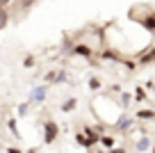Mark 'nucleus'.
Listing matches in <instances>:
<instances>
[{
    "label": "nucleus",
    "instance_id": "1",
    "mask_svg": "<svg viewBox=\"0 0 155 153\" xmlns=\"http://www.w3.org/2000/svg\"><path fill=\"white\" fill-rule=\"evenodd\" d=\"M57 133H59V128H57V124H55V121L44 124V142H46V144H53L55 139H57Z\"/></svg>",
    "mask_w": 155,
    "mask_h": 153
},
{
    "label": "nucleus",
    "instance_id": "2",
    "mask_svg": "<svg viewBox=\"0 0 155 153\" xmlns=\"http://www.w3.org/2000/svg\"><path fill=\"white\" fill-rule=\"evenodd\" d=\"M46 94H48V87L46 85L34 87V89L30 91V96H28V103H41V100L46 98Z\"/></svg>",
    "mask_w": 155,
    "mask_h": 153
},
{
    "label": "nucleus",
    "instance_id": "3",
    "mask_svg": "<svg viewBox=\"0 0 155 153\" xmlns=\"http://www.w3.org/2000/svg\"><path fill=\"white\" fill-rule=\"evenodd\" d=\"M75 105H78V98L64 100V103H62V112H73V110H75Z\"/></svg>",
    "mask_w": 155,
    "mask_h": 153
},
{
    "label": "nucleus",
    "instance_id": "4",
    "mask_svg": "<svg viewBox=\"0 0 155 153\" xmlns=\"http://www.w3.org/2000/svg\"><path fill=\"white\" fill-rule=\"evenodd\" d=\"M7 128H9V133L14 135V137H21V133H18V126H16V119H9V121H7Z\"/></svg>",
    "mask_w": 155,
    "mask_h": 153
},
{
    "label": "nucleus",
    "instance_id": "5",
    "mask_svg": "<svg viewBox=\"0 0 155 153\" xmlns=\"http://www.w3.org/2000/svg\"><path fill=\"white\" fill-rule=\"evenodd\" d=\"M73 53H75V55H82V57H89L91 50H89L87 46H75V48H73Z\"/></svg>",
    "mask_w": 155,
    "mask_h": 153
},
{
    "label": "nucleus",
    "instance_id": "6",
    "mask_svg": "<svg viewBox=\"0 0 155 153\" xmlns=\"http://www.w3.org/2000/svg\"><path fill=\"white\" fill-rule=\"evenodd\" d=\"M101 144L105 148H112V146H114V139H112V137H101Z\"/></svg>",
    "mask_w": 155,
    "mask_h": 153
},
{
    "label": "nucleus",
    "instance_id": "7",
    "mask_svg": "<svg viewBox=\"0 0 155 153\" xmlns=\"http://www.w3.org/2000/svg\"><path fill=\"white\" fill-rule=\"evenodd\" d=\"M28 107H30V103H21V105H18V117L28 114Z\"/></svg>",
    "mask_w": 155,
    "mask_h": 153
},
{
    "label": "nucleus",
    "instance_id": "8",
    "mask_svg": "<svg viewBox=\"0 0 155 153\" xmlns=\"http://www.w3.org/2000/svg\"><path fill=\"white\" fill-rule=\"evenodd\" d=\"M89 87H91L94 91H96V89H101V80H98V78H91V80H89Z\"/></svg>",
    "mask_w": 155,
    "mask_h": 153
},
{
    "label": "nucleus",
    "instance_id": "9",
    "mask_svg": "<svg viewBox=\"0 0 155 153\" xmlns=\"http://www.w3.org/2000/svg\"><path fill=\"white\" fill-rule=\"evenodd\" d=\"M32 64H34V57H32V55H28V57L23 59V66H25V69H30Z\"/></svg>",
    "mask_w": 155,
    "mask_h": 153
},
{
    "label": "nucleus",
    "instance_id": "10",
    "mask_svg": "<svg viewBox=\"0 0 155 153\" xmlns=\"http://www.w3.org/2000/svg\"><path fill=\"white\" fill-rule=\"evenodd\" d=\"M7 25V12H0V30Z\"/></svg>",
    "mask_w": 155,
    "mask_h": 153
},
{
    "label": "nucleus",
    "instance_id": "11",
    "mask_svg": "<svg viewBox=\"0 0 155 153\" xmlns=\"http://www.w3.org/2000/svg\"><path fill=\"white\" fill-rule=\"evenodd\" d=\"M146 146H148V142H146V139H141V142L137 144V148H146Z\"/></svg>",
    "mask_w": 155,
    "mask_h": 153
},
{
    "label": "nucleus",
    "instance_id": "12",
    "mask_svg": "<svg viewBox=\"0 0 155 153\" xmlns=\"http://www.w3.org/2000/svg\"><path fill=\"white\" fill-rule=\"evenodd\" d=\"M7 153H21V148H16V146L12 148V146H9V148H7Z\"/></svg>",
    "mask_w": 155,
    "mask_h": 153
},
{
    "label": "nucleus",
    "instance_id": "13",
    "mask_svg": "<svg viewBox=\"0 0 155 153\" xmlns=\"http://www.w3.org/2000/svg\"><path fill=\"white\" fill-rule=\"evenodd\" d=\"M112 153H123V148H112Z\"/></svg>",
    "mask_w": 155,
    "mask_h": 153
},
{
    "label": "nucleus",
    "instance_id": "14",
    "mask_svg": "<svg viewBox=\"0 0 155 153\" xmlns=\"http://www.w3.org/2000/svg\"><path fill=\"white\" fill-rule=\"evenodd\" d=\"M7 2H9V0H0V5H7Z\"/></svg>",
    "mask_w": 155,
    "mask_h": 153
},
{
    "label": "nucleus",
    "instance_id": "15",
    "mask_svg": "<svg viewBox=\"0 0 155 153\" xmlns=\"http://www.w3.org/2000/svg\"><path fill=\"white\" fill-rule=\"evenodd\" d=\"M28 2H32V0H23V5H28Z\"/></svg>",
    "mask_w": 155,
    "mask_h": 153
}]
</instances>
